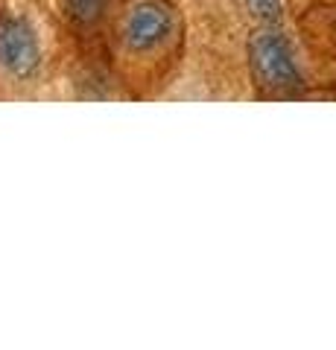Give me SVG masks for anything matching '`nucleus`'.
<instances>
[{
	"label": "nucleus",
	"instance_id": "f03ea898",
	"mask_svg": "<svg viewBox=\"0 0 336 350\" xmlns=\"http://www.w3.org/2000/svg\"><path fill=\"white\" fill-rule=\"evenodd\" d=\"M38 38L32 27L21 18L0 21V64L12 76H29L38 68Z\"/></svg>",
	"mask_w": 336,
	"mask_h": 350
},
{
	"label": "nucleus",
	"instance_id": "39448f33",
	"mask_svg": "<svg viewBox=\"0 0 336 350\" xmlns=\"http://www.w3.org/2000/svg\"><path fill=\"white\" fill-rule=\"evenodd\" d=\"M246 6L255 18L269 21V24L284 15V3H281V0H246Z\"/></svg>",
	"mask_w": 336,
	"mask_h": 350
},
{
	"label": "nucleus",
	"instance_id": "7ed1b4c3",
	"mask_svg": "<svg viewBox=\"0 0 336 350\" xmlns=\"http://www.w3.org/2000/svg\"><path fill=\"white\" fill-rule=\"evenodd\" d=\"M172 18L167 6L155 3V0H144L132 9V15L126 21V41L135 50H153L170 36Z\"/></svg>",
	"mask_w": 336,
	"mask_h": 350
},
{
	"label": "nucleus",
	"instance_id": "f257e3e1",
	"mask_svg": "<svg viewBox=\"0 0 336 350\" xmlns=\"http://www.w3.org/2000/svg\"><path fill=\"white\" fill-rule=\"evenodd\" d=\"M248 62H252L257 79L269 88H275V91L296 88L301 79L289 44L272 29H263L252 36V41H248Z\"/></svg>",
	"mask_w": 336,
	"mask_h": 350
},
{
	"label": "nucleus",
	"instance_id": "20e7f679",
	"mask_svg": "<svg viewBox=\"0 0 336 350\" xmlns=\"http://www.w3.org/2000/svg\"><path fill=\"white\" fill-rule=\"evenodd\" d=\"M105 9V0H68V12L82 21V24H91V21H96L103 15Z\"/></svg>",
	"mask_w": 336,
	"mask_h": 350
}]
</instances>
